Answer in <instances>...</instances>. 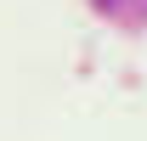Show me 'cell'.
<instances>
[{
    "mask_svg": "<svg viewBox=\"0 0 147 141\" xmlns=\"http://www.w3.org/2000/svg\"><path fill=\"white\" fill-rule=\"evenodd\" d=\"M96 6H102V11H113V17H125V11H136L142 0H96Z\"/></svg>",
    "mask_w": 147,
    "mask_h": 141,
    "instance_id": "obj_1",
    "label": "cell"
}]
</instances>
